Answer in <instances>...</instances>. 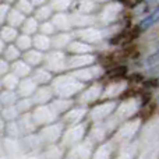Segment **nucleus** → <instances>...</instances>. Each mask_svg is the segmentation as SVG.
<instances>
[{
    "instance_id": "nucleus-47",
    "label": "nucleus",
    "mask_w": 159,
    "mask_h": 159,
    "mask_svg": "<svg viewBox=\"0 0 159 159\" xmlns=\"http://www.w3.org/2000/svg\"><path fill=\"white\" fill-rule=\"evenodd\" d=\"M30 2H31V4H32L34 7H39V6L45 4V2H46V0H30Z\"/></svg>"
},
{
    "instance_id": "nucleus-29",
    "label": "nucleus",
    "mask_w": 159,
    "mask_h": 159,
    "mask_svg": "<svg viewBox=\"0 0 159 159\" xmlns=\"http://www.w3.org/2000/svg\"><path fill=\"white\" fill-rule=\"evenodd\" d=\"M92 16H88V14H74V16H70V21H71V27H77V28H85L89 27L93 22V18H91Z\"/></svg>"
},
{
    "instance_id": "nucleus-38",
    "label": "nucleus",
    "mask_w": 159,
    "mask_h": 159,
    "mask_svg": "<svg viewBox=\"0 0 159 159\" xmlns=\"http://www.w3.org/2000/svg\"><path fill=\"white\" fill-rule=\"evenodd\" d=\"M18 82H20V78L17 77L16 74H13V73H7L6 75L2 77V84H3V88H4V89L16 91Z\"/></svg>"
},
{
    "instance_id": "nucleus-19",
    "label": "nucleus",
    "mask_w": 159,
    "mask_h": 159,
    "mask_svg": "<svg viewBox=\"0 0 159 159\" xmlns=\"http://www.w3.org/2000/svg\"><path fill=\"white\" fill-rule=\"evenodd\" d=\"M158 22H159V4L138 22V28H140L141 31H147L154 27L155 24H158Z\"/></svg>"
},
{
    "instance_id": "nucleus-34",
    "label": "nucleus",
    "mask_w": 159,
    "mask_h": 159,
    "mask_svg": "<svg viewBox=\"0 0 159 159\" xmlns=\"http://www.w3.org/2000/svg\"><path fill=\"white\" fill-rule=\"evenodd\" d=\"M126 89V84L124 82H116V84H110L109 87H106L102 91L103 98H113V96H119L123 91Z\"/></svg>"
},
{
    "instance_id": "nucleus-32",
    "label": "nucleus",
    "mask_w": 159,
    "mask_h": 159,
    "mask_svg": "<svg viewBox=\"0 0 159 159\" xmlns=\"http://www.w3.org/2000/svg\"><path fill=\"white\" fill-rule=\"evenodd\" d=\"M39 30V21L35 17H25L24 22L21 24V31L22 34H27V35H32L36 31Z\"/></svg>"
},
{
    "instance_id": "nucleus-35",
    "label": "nucleus",
    "mask_w": 159,
    "mask_h": 159,
    "mask_svg": "<svg viewBox=\"0 0 159 159\" xmlns=\"http://www.w3.org/2000/svg\"><path fill=\"white\" fill-rule=\"evenodd\" d=\"M17 99H18V96H17L16 91L3 89L2 92H0V102H2V106H3V107H6V106H13V105H16Z\"/></svg>"
},
{
    "instance_id": "nucleus-6",
    "label": "nucleus",
    "mask_w": 159,
    "mask_h": 159,
    "mask_svg": "<svg viewBox=\"0 0 159 159\" xmlns=\"http://www.w3.org/2000/svg\"><path fill=\"white\" fill-rule=\"evenodd\" d=\"M85 131H87V124L85 123H77V124H73L70 129H67L66 131H64L63 134V141L64 144H69V145H71V144H77L80 141L82 140V137H84Z\"/></svg>"
},
{
    "instance_id": "nucleus-54",
    "label": "nucleus",
    "mask_w": 159,
    "mask_h": 159,
    "mask_svg": "<svg viewBox=\"0 0 159 159\" xmlns=\"http://www.w3.org/2000/svg\"><path fill=\"white\" fill-rule=\"evenodd\" d=\"M93 2H107V0H93Z\"/></svg>"
},
{
    "instance_id": "nucleus-43",
    "label": "nucleus",
    "mask_w": 159,
    "mask_h": 159,
    "mask_svg": "<svg viewBox=\"0 0 159 159\" xmlns=\"http://www.w3.org/2000/svg\"><path fill=\"white\" fill-rule=\"evenodd\" d=\"M55 31H56V28L53 27V24H52V21H43L41 24V27H39V32L41 34H45V35H53L55 34Z\"/></svg>"
},
{
    "instance_id": "nucleus-40",
    "label": "nucleus",
    "mask_w": 159,
    "mask_h": 159,
    "mask_svg": "<svg viewBox=\"0 0 159 159\" xmlns=\"http://www.w3.org/2000/svg\"><path fill=\"white\" fill-rule=\"evenodd\" d=\"M4 133H6V135L10 137V138H17V135L21 134V130H20L17 120L7 121L6 126H4Z\"/></svg>"
},
{
    "instance_id": "nucleus-17",
    "label": "nucleus",
    "mask_w": 159,
    "mask_h": 159,
    "mask_svg": "<svg viewBox=\"0 0 159 159\" xmlns=\"http://www.w3.org/2000/svg\"><path fill=\"white\" fill-rule=\"evenodd\" d=\"M73 41V35L69 32H60L55 36H50V49L61 50L69 46V43Z\"/></svg>"
},
{
    "instance_id": "nucleus-36",
    "label": "nucleus",
    "mask_w": 159,
    "mask_h": 159,
    "mask_svg": "<svg viewBox=\"0 0 159 159\" xmlns=\"http://www.w3.org/2000/svg\"><path fill=\"white\" fill-rule=\"evenodd\" d=\"M14 45H16L22 53V52H25V50L31 49V46H32V38H31V35L21 34V35H18L17 39L14 41Z\"/></svg>"
},
{
    "instance_id": "nucleus-20",
    "label": "nucleus",
    "mask_w": 159,
    "mask_h": 159,
    "mask_svg": "<svg viewBox=\"0 0 159 159\" xmlns=\"http://www.w3.org/2000/svg\"><path fill=\"white\" fill-rule=\"evenodd\" d=\"M52 24L56 30L61 31V32H66L69 31L71 27V21H70V16H66V14L61 11V13H57L52 17Z\"/></svg>"
},
{
    "instance_id": "nucleus-55",
    "label": "nucleus",
    "mask_w": 159,
    "mask_h": 159,
    "mask_svg": "<svg viewBox=\"0 0 159 159\" xmlns=\"http://www.w3.org/2000/svg\"><path fill=\"white\" fill-rule=\"evenodd\" d=\"M3 109V106H2V102H0V110H2Z\"/></svg>"
},
{
    "instance_id": "nucleus-48",
    "label": "nucleus",
    "mask_w": 159,
    "mask_h": 159,
    "mask_svg": "<svg viewBox=\"0 0 159 159\" xmlns=\"http://www.w3.org/2000/svg\"><path fill=\"white\" fill-rule=\"evenodd\" d=\"M145 2V4H148V6H157L159 4V0H144Z\"/></svg>"
},
{
    "instance_id": "nucleus-31",
    "label": "nucleus",
    "mask_w": 159,
    "mask_h": 159,
    "mask_svg": "<svg viewBox=\"0 0 159 159\" xmlns=\"http://www.w3.org/2000/svg\"><path fill=\"white\" fill-rule=\"evenodd\" d=\"M2 55H3V59H4L6 61L13 63V61H16V60L20 59V56H21V50H20L14 43H7V46L4 48V50H3Z\"/></svg>"
},
{
    "instance_id": "nucleus-28",
    "label": "nucleus",
    "mask_w": 159,
    "mask_h": 159,
    "mask_svg": "<svg viewBox=\"0 0 159 159\" xmlns=\"http://www.w3.org/2000/svg\"><path fill=\"white\" fill-rule=\"evenodd\" d=\"M17 36H18L17 28L11 27V25H4V27L0 28V39L4 43H14Z\"/></svg>"
},
{
    "instance_id": "nucleus-52",
    "label": "nucleus",
    "mask_w": 159,
    "mask_h": 159,
    "mask_svg": "<svg viewBox=\"0 0 159 159\" xmlns=\"http://www.w3.org/2000/svg\"><path fill=\"white\" fill-rule=\"evenodd\" d=\"M3 89V84H2V77H0V91Z\"/></svg>"
},
{
    "instance_id": "nucleus-3",
    "label": "nucleus",
    "mask_w": 159,
    "mask_h": 159,
    "mask_svg": "<svg viewBox=\"0 0 159 159\" xmlns=\"http://www.w3.org/2000/svg\"><path fill=\"white\" fill-rule=\"evenodd\" d=\"M64 133V123H50L43 126L38 131L39 141H45V143H55L63 135Z\"/></svg>"
},
{
    "instance_id": "nucleus-2",
    "label": "nucleus",
    "mask_w": 159,
    "mask_h": 159,
    "mask_svg": "<svg viewBox=\"0 0 159 159\" xmlns=\"http://www.w3.org/2000/svg\"><path fill=\"white\" fill-rule=\"evenodd\" d=\"M31 115H32V119L36 126H46V124H50L57 117L56 112L52 109V106H50L49 103L36 105V107H34Z\"/></svg>"
},
{
    "instance_id": "nucleus-13",
    "label": "nucleus",
    "mask_w": 159,
    "mask_h": 159,
    "mask_svg": "<svg viewBox=\"0 0 159 159\" xmlns=\"http://www.w3.org/2000/svg\"><path fill=\"white\" fill-rule=\"evenodd\" d=\"M31 98H32L35 105H46L52 101L53 91H52V88L48 87V85H39Z\"/></svg>"
},
{
    "instance_id": "nucleus-46",
    "label": "nucleus",
    "mask_w": 159,
    "mask_h": 159,
    "mask_svg": "<svg viewBox=\"0 0 159 159\" xmlns=\"http://www.w3.org/2000/svg\"><path fill=\"white\" fill-rule=\"evenodd\" d=\"M8 70H10V64H8V61H6L4 59H0V77H3V75L7 74Z\"/></svg>"
},
{
    "instance_id": "nucleus-49",
    "label": "nucleus",
    "mask_w": 159,
    "mask_h": 159,
    "mask_svg": "<svg viewBox=\"0 0 159 159\" xmlns=\"http://www.w3.org/2000/svg\"><path fill=\"white\" fill-rule=\"evenodd\" d=\"M4 126H6V121L3 120V117L0 116V133H4Z\"/></svg>"
},
{
    "instance_id": "nucleus-24",
    "label": "nucleus",
    "mask_w": 159,
    "mask_h": 159,
    "mask_svg": "<svg viewBox=\"0 0 159 159\" xmlns=\"http://www.w3.org/2000/svg\"><path fill=\"white\" fill-rule=\"evenodd\" d=\"M31 78L39 85H48L50 84V81L53 80L52 71H49L48 69H36L35 71L31 74Z\"/></svg>"
},
{
    "instance_id": "nucleus-50",
    "label": "nucleus",
    "mask_w": 159,
    "mask_h": 159,
    "mask_svg": "<svg viewBox=\"0 0 159 159\" xmlns=\"http://www.w3.org/2000/svg\"><path fill=\"white\" fill-rule=\"evenodd\" d=\"M4 48H6V43L2 41V39H0V55H2V53H3V50H4Z\"/></svg>"
},
{
    "instance_id": "nucleus-8",
    "label": "nucleus",
    "mask_w": 159,
    "mask_h": 159,
    "mask_svg": "<svg viewBox=\"0 0 159 159\" xmlns=\"http://www.w3.org/2000/svg\"><path fill=\"white\" fill-rule=\"evenodd\" d=\"M138 107H140V102H138L137 99H134V98L127 99V101H124L119 107H116V110H115L116 119H121V120L130 119L131 116H134L135 113H137Z\"/></svg>"
},
{
    "instance_id": "nucleus-4",
    "label": "nucleus",
    "mask_w": 159,
    "mask_h": 159,
    "mask_svg": "<svg viewBox=\"0 0 159 159\" xmlns=\"http://www.w3.org/2000/svg\"><path fill=\"white\" fill-rule=\"evenodd\" d=\"M46 61V69L52 73H59L61 70L66 69V56L61 50H52L50 53H48L45 56V60Z\"/></svg>"
},
{
    "instance_id": "nucleus-11",
    "label": "nucleus",
    "mask_w": 159,
    "mask_h": 159,
    "mask_svg": "<svg viewBox=\"0 0 159 159\" xmlns=\"http://www.w3.org/2000/svg\"><path fill=\"white\" fill-rule=\"evenodd\" d=\"M102 91H103L102 85H99V84H93V85H91V87L85 88V89H82L81 92H80L78 101L81 102L82 105L92 103V102H95L96 99H98L99 96L102 95Z\"/></svg>"
},
{
    "instance_id": "nucleus-16",
    "label": "nucleus",
    "mask_w": 159,
    "mask_h": 159,
    "mask_svg": "<svg viewBox=\"0 0 159 159\" xmlns=\"http://www.w3.org/2000/svg\"><path fill=\"white\" fill-rule=\"evenodd\" d=\"M22 60L31 67H38L45 60V53L36 49H28L22 52Z\"/></svg>"
},
{
    "instance_id": "nucleus-39",
    "label": "nucleus",
    "mask_w": 159,
    "mask_h": 159,
    "mask_svg": "<svg viewBox=\"0 0 159 159\" xmlns=\"http://www.w3.org/2000/svg\"><path fill=\"white\" fill-rule=\"evenodd\" d=\"M0 113H2V117H3V120L7 123V121H13V120H17L18 119V116H20V113H18V110H17V107H16V105H13V106H6V107H3L2 110H0Z\"/></svg>"
},
{
    "instance_id": "nucleus-12",
    "label": "nucleus",
    "mask_w": 159,
    "mask_h": 159,
    "mask_svg": "<svg viewBox=\"0 0 159 159\" xmlns=\"http://www.w3.org/2000/svg\"><path fill=\"white\" fill-rule=\"evenodd\" d=\"M95 61V57H93L91 53H87V55H74L71 59H67L66 61V69H82V67L91 66V64Z\"/></svg>"
},
{
    "instance_id": "nucleus-9",
    "label": "nucleus",
    "mask_w": 159,
    "mask_h": 159,
    "mask_svg": "<svg viewBox=\"0 0 159 159\" xmlns=\"http://www.w3.org/2000/svg\"><path fill=\"white\" fill-rule=\"evenodd\" d=\"M36 88H38V84L30 75V77L20 80L18 85L16 88V93L18 98H31L34 95V92L36 91Z\"/></svg>"
},
{
    "instance_id": "nucleus-5",
    "label": "nucleus",
    "mask_w": 159,
    "mask_h": 159,
    "mask_svg": "<svg viewBox=\"0 0 159 159\" xmlns=\"http://www.w3.org/2000/svg\"><path fill=\"white\" fill-rule=\"evenodd\" d=\"M117 107V103L115 101H107L105 103L96 105L95 107L89 110V116L93 121H102L105 119H107Z\"/></svg>"
},
{
    "instance_id": "nucleus-7",
    "label": "nucleus",
    "mask_w": 159,
    "mask_h": 159,
    "mask_svg": "<svg viewBox=\"0 0 159 159\" xmlns=\"http://www.w3.org/2000/svg\"><path fill=\"white\" fill-rule=\"evenodd\" d=\"M71 35L77 36V39H80L82 42L93 43V42H99L102 39V31L93 27H85V28H78Z\"/></svg>"
},
{
    "instance_id": "nucleus-1",
    "label": "nucleus",
    "mask_w": 159,
    "mask_h": 159,
    "mask_svg": "<svg viewBox=\"0 0 159 159\" xmlns=\"http://www.w3.org/2000/svg\"><path fill=\"white\" fill-rule=\"evenodd\" d=\"M50 82H52L50 88L53 91V95H56L57 98H71L81 92L85 85L71 74H61L53 78Z\"/></svg>"
},
{
    "instance_id": "nucleus-15",
    "label": "nucleus",
    "mask_w": 159,
    "mask_h": 159,
    "mask_svg": "<svg viewBox=\"0 0 159 159\" xmlns=\"http://www.w3.org/2000/svg\"><path fill=\"white\" fill-rule=\"evenodd\" d=\"M17 123H18V127L21 130V134H32L36 131V127H38L34 121L31 113H22L21 116H18Z\"/></svg>"
},
{
    "instance_id": "nucleus-26",
    "label": "nucleus",
    "mask_w": 159,
    "mask_h": 159,
    "mask_svg": "<svg viewBox=\"0 0 159 159\" xmlns=\"http://www.w3.org/2000/svg\"><path fill=\"white\" fill-rule=\"evenodd\" d=\"M32 46L36 50H41V52H48L50 50V36L45 35V34H36L32 38Z\"/></svg>"
},
{
    "instance_id": "nucleus-21",
    "label": "nucleus",
    "mask_w": 159,
    "mask_h": 159,
    "mask_svg": "<svg viewBox=\"0 0 159 159\" xmlns=\"http://www.w3.org/2000/svg\"><path fill=\"white\" fill-rule=\"evenodd\" d=\"M121 11V4L120 3H109V4H106L103 7V10H102V20L106 22H110L113 21V20H116V17L119 16V13Z\"/></svg>"
},
{
    "instance_id": "nucleus-42",
    "label": "nucleus",
    "mask_w": 159,
    "mask_h": 159,
    "mask_svg": "<svg viewBox=\"0 0 159 159\" xmlns=\"http://www.w3.org/2000/svg\"><path fill=\"white\" fill-rule=\"evenodd\" d=\"M16 8L18 11H21L24 16H27V14L32 13L34 10H35V7H34L32 4H31L30 0H17L16 3Z\"/></svg>"
},
{
    "instance_id": "nucleus-14",
    "label": "nucleus",
    "mask_w": 159,
    "mask_h": 159,
    "mask_svg": "<svg viewBox=\"0 0 159 159\" xmlns=\"http://www.w3.org/2000/svg\"><path fill=\"white\" fill-rule=\"evenodd\" d=\"M88 113V110L84 106H78V107H70L66 113H64V123L66 124H77L81 123L84 116Z\"/></svg>"
},
{
    "instance_id": "nucleus-45",
    "label": "nucleus",
    "mask_w": 159,
    "mask_h": 159,
    "mask_svg": "<svg viewBox=\"0 0 159 159\" xmlns=\"http://www.w3.org/2000/svg\"><path fill=\"white\" fill-rule=\"evenodd\" d=\"M8 11H10V6H8L7 3H2V4H0V24L6 22Z\"/></svg>"
},
{
    "instance_id": "nucleus-25",
    "label": "nucleus",
    "mask_w": 159,
    "mask_h": 159,
    "mask_svg": "<svg viewBox=\"0 0 159 159\" xmlns=\"http://www.w3.org/2000/svg\"><path fill=\"white\" fill-rule=\"evenodd\" d=\"M67 49L73 53V55H87V53L92 52V46L87 42H82L77 39V41H71L67 46Z\"/></svg>"
},
{
    "instance_id": "nucleus-30",
    "label": "nucleus",
    "mask_w": 159,
    "mask_h": 159,
    "mask_svg": "<svg viewBox=\"0 0 159 159\" xmlns=\"http://www.w3.org/2000/svg\"><path fill=\"white\" fill-rule=\"evenodd\" d=\"M24 20H25V16L21 13V11H18L17 8H10L6 22H7V25H11V27H14V28H18V27H21Z\"/></svg>"
},
{
    "instance_id": "nucleus-23",
    "label": "nucleus",
    "mask_w": 159,
    "mask_h": 159,
    "mask_svg": "<svg viewBox=\"0 0 159 159\" xmlns=\"http://www.w3.org/2000/svg\"><path fill=\"white\" fill-rule=\"evenodd\" d=\"M138 126H140V121L138 120H129L127 123H124L123 126L119 129V131H117L119 137L123 138V140L131 138L133 135H134V133H137Z\"/></svg>"
},
{
    "instance_id": "nucleus-22",
    "label": "nucleus",
    "mask_w": 159,
    "mask_h": 159,
    "mask_svg": "<svg viewBox=\"0 0 159 159\" xmlns=\"http://www.w3.org/2000/svg\"><path fill=\"white\" fill-rule=\"evenodd\" d=\"M70 7L73 8L74 13L78 14H89L95 10L96 7V2L93 0H77L75 3H73Z\"/></svg>"
},
{
    "instance_id": "nucleus-27",
    "label": "nucleus",
    "mask_w": 159,
    "mask_h": 159,
    "mask_svg": "<svg viewBox=\"0 0 159 159\" xmlns=\"http://www.w3.org/2000/svg\"><path fill=\"white\" fill-rule=\"evenodd\" d=\"M49 105L56 112V115H60V113H66L71 107L73 102L70 98H56L55 101H50Z\"/></svg>"
},
{
    "instance_id": "nucleus-37",
    "label": "nucleus",
    "mask_w": 159,
    "mask_h": 159,
    "mask_svg": "<svg viewBox=\"0 0 159 159\" xmlns=\"http://www.w3.org/2000/svg\"><path fill=\"white\" fill-rule=\"evenodd\" d=\"M34 106H35V103H34L32 98H18L16 102V107H17L20 115L28 113L30 110H32Z\"/></svg>"
},
{
    "instance_id": "nucleus-18",
    "label": "nucleus",
    "mask_w": 159,
    "mask_h": 159,
    "mask_svg": "<svg viewBox=\"0 0 159 159\" xmlns=\"http://www.w3.org/2000/svg\"><path fill=\"white\" fill-rule=\"evenodd\" d=\"M10 70H11V73H13V74H16L17 77L21 80V78H25V77H30L31 71H32V67L28 66L24 60H20V59H18V60H16V61H13V63H11Z\"/></svg>"
},
{
    "instance_id": "nucleus-33",
    "label": "nucleus",
    "mask_w": 159,
    "mask_h": 159,
    "mask_svg": "<svg viewBox=\"0 0 159 159\" xmlns=\"http://www.w3.org/2000/svg\"><path fill=\"white\" fill-rule=\"evenodd\" d=\"M34 13H35V18L38 20V21L43 22V21H49V20L52 18L53 8L50 7L49 4H42V6H39V7H36L35 10H34Z\"/></svg>"
},
{
    "instance_id": "nucleus-10",
    "label": "nucleus",
    "mask_w": 159,
    "mask_h": 159,
    "mask_svg": "<svg viewBox=\"0 0 159 159\" xmlns=\"http://www.w3.org/2000/svg\"><path fill=\"white\" fill-rule=\"evenodd\" d=\"M102 74V70L101 67L98 66H87V67H82V69H77L71 73V75H74L77 80H80L81 82H88V81H92L93 78H96L98 75Z\"/></svg>"
},
{
    "instance_id": "nucleus-53",
    "label": "nucleus",
    "mask_w": 159,
    "mask_h": 159,
    "mask_svg": "<svg viewBox=\"0 0 159 159\" xmlns=\"http://www.w3.org/2000/svg\"><path fill=\"white\" fill-rule=\"evenodd\" d=\"M4 2L8 4V3H13V2H16V0H4Z\"/></svg>"
},
{
    "instance_id": "nucleus-51",
    "label": "nucleus",
    "mask_w": 159,
    "mask_h": 159,
    "mask_svg": "<svg viewBox=\"0 0 159 159\" xmlns=\"http://www.w3.org/2000/svg\"><path fill=\"white\" fill-rule=\"evenodd\" d=\"M3 149H4V147H3V141H2V140H0V155H2V154H3V152H2V151H3Z\"/></svg>"
},
{
    "instance_id": "nucleus-41",
    "label": "nucleus",
    "mask_w": 159,
    "mask_h": 159,
    "mask_svg": "<svg viewBox=\"0 0 159 159\" xmlns=\"http://www.w3.org/2000/svg\"><path fill=\"white\" fill-rule=\"evenodd\" d=\"M49 6L57 13H61V11H66L71 6V0H50Z\"/></svg>"
},
{
    "instance_id": "nucleus-44",
    "label": "nucleus",
    "mask_w": 159,
    "mask_h": 159,
    "mask_svg": "<svg viewBox=\"0 0 159 159\" xmlns=\"http://www.w3.org/2000/svg\"><path fill=\"white\" fill-rule=\"evenodd\" d=\"M144 64H145L147 67L157 66V64H159V49H157L155 52H152L151 55L147 56V59L144 60Z\"/></svg>"
}]
</instances>
